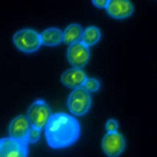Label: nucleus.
Wrapping results in <instances>:
<instances>
[{"mask_svg": "<svg viewBox=\"0 0 157 157\" xmlns=\"http://www.w3.org/2000/svg\"><path fill=\"white\" fill-rule=\"evenodd\" d=\"M81 134L79 123L73 115L65 113L52 114L45 127L46 143L50 148L61 150L74 144Z\"/></svg>", "mask_w": 157, "mask_h": 157, "instance_id": "obj_1", "label": "nucleus"}, {"mask_svg": "<svg viewBox=\"0 0 157 157\" xmlns=\"http://www.w3.org/2000/svg\"><path fill=\"white\" fill-rule=\"evenodd\" d=\"M13 42L18 50L27 54L37 51L42 45L40 33H37L35 29H29V28L18 31L13 36Z\"/></svg>", "mask_w": 157, "mask_h": 157, "instance_id": "obj_2", "label": "nucleus"}, {"mask_svg": "<svg viewBox=\"0 0 157 157\" xmlns=\"http://www.w3.org/2000/svg\"><path fill=\"white\" fill-rule=\"evenodd\" d=\"M91 95L83 87L74 88L69 95L67 105L73 116H82L88 113L91 107Z\"/></svg>", "mask_w": 157, "mask_h": 157, "instance_id": "obj_3", "label": "nucleus"}, {"mask_svg": "<svg viewBox=\"0 0 157 157\" xmlns=\"http://www.w3.org/2000/svg\"><path fill=\"white\" fill-rule=\"evenodd\" d=\"M51 111L48 104L44 100H37L27 110V119L31 127L37 129H44L51 117Z\"/></svg>", "mask_w": 157, "mask_h": 157, "instance_id": "obj_4", "label": "nucleus"}, {"mask_svg": "<svg viewBox=\"0 0 157 157\" xmlns=\"http://www.w3.org/2000/svg\"><path fill=\"white\" fill-rule=\"evenodd\" d=\"M101 147L107 157H119L125 150V139L121 133H106L102 138Z\"/></svg>", "mask_w": 157, "mask_h": 157, "instance_id": "obj_5", "label": "nucleus"}, {"mask_svg": "<svg viewBox=\"0 0 157 157\" xmlns=\"http://www.w3.org/2000/svg\"><path fill=\"white\" fill-rule=\"evenodd\" d=\"M67 59L73 68L82 69L83 67H86V64H87L90 60V50L87 46L82 44L81 41L72 44L68 46Z\"/></svg>", "mask_w": 157, "mask_h": 157, "instance_id": "obj_6", "label": "nucleus"}, {"mask_svg": "<svg viewBox=\"0 0 157 157\" xmlns=\"http://www.w3.org/2000/svg\"><path fill=\"white\" fill-rule=\"evenodd\" d=\"M26 143L15 140L10 137L0 139V157H27Z\"/></svg>", "mask_w": 157, "mask_h": 157, "instance_id": "obj_7", "label": "nucleus"}, {"mask_svg": "<svg viewBox=\"0 0 157 157\" xmlns=\"http://www.w3.org/2000/svg\"><path fill=\"white\" fill-rule=\"evenodd\" d=\"M105 9L110 17L115 19L129 18L134 13V8L130 0H109Z\"/></svg>", "mask_w": 157, "mask_h": 157, "instance_id": "obj_8", "label": "nucleus"}, {"mask_svg": "<svg viewBox=\"0 0 157 157\" xmlns=\"http://www.w3.org/2000/svg\"><path fill=\"white\" fill-rule=\"evenodd\" d=\"M29 129H31V124L27 119V116L18 115L9 124V137L15 140H19V142L28 144L27 136H28Z\"/></svg>", "mask_w": 157, "mask_h": 157, "instance_id": "obj_9", "label": "nucleus"}, {"mask_svg": "<svg viewBox=\"0 0 157 157\" xmlns=\"http://www.w3.org/2000/svg\"><path fill=\"white\" fill-rule=\"evenodd\" d=\"M61 83L65 86V87L69 88H79L83 86V83L87 79V75L83 72L82 69H78V68H72L67 70L61 74Z\"/></svg>", "mask_w": 157, "mask_h": 157, "instance_id": "obj_10", "label": "nucleus"}, {"mask_svg": "<svg viewBox=\"0 0 157 157\" xmlns=\"http://www.w3.org/2000/svg\"><path fill=\"white\" fill-rule=\"evenodd\" d=\"M40 37H41L42 45L51 46V48L52 46H58L59 44L63 42V32L59 28H55V27L45 29L42 33H40Z\"/></svg>", "mask_w": 157, "mask_h": 157, "instance_id": "obj_11", "label": "nucleus"}, {"mask_svg": "<svg viewBox=\"0 0 157 157\" xmlns=\"http://www.w3.org/2000/svg\"><path fill=\"white\" fill-rule=\"evenodd\" d=\"M82 33H83V28L81 27V25H77V23L69 25L63 32V42L68 45L79 42L82 38Z\"/></svg>", "mask_w": 157, "mask_h": 157, "instance_id": "obj_12", "label": "nucleus"}, {"mask_svg": "<svg viewBox=\"0 0 157 157\" xmlns=\"http://www.w3.org/2000/svg\"><path fill=\"white\" fill-rule=\"evenodd\" d=\"M100 38H101V31L95 26H91L83 29L81 42L88 48V46H93L95 44H97L100 41Z\"/></svg>", "mask_w": 157, "mask_h": 157, "instance_id": "obj_13", "label": "nucleus"}, {"mask_svg": "<svg viewBox=\"0 0 157 157\" xmlns=\"http://www.w3.org/2000/svg\"><path fill=\"white\" fill-rule=\"evenodd\" d=\"M82 87L88 93H92V92H96L100 90V82L97 79H95V78H87Z\"/></svg>", "mask_w": 157, "mask_h": 157, "instance_id": "obj_14", "label": "nucleus"}, {"mask_svg": "<svg viewBox=\"0 0 157 157\" xmlns=\"http://www.w3.org/2000/svg\"><path fill=\"white\" fill-rule=\"evenodd\" d=\"M40 136H41V130L37 129V128H33L31 127L29 132H28V136H27V143H35L40 139Z\"/></svg>", "mask_w": 157, "mask_h": 157, "instance_id": "obj_15", "label": "nucleus"}, {"mask_svg": "<svg viewBox=\"0 0 157 157\" xmlns=\"http://www.w3.org/2000/svg\"><path fill=\"white\" fill-rule=\"evenodd\" d=\"M106 130L107 133H114V132H117V128H119V124L115 119H110L106 121Z\"/></svg>", "mask_w": 157, "mask_h": 157, "instance_id": "obj_16", "label": "nucleus"}, {"mask_svg": "<svg viewBox=\"0 0 157 157\" xmlns=\"http://www.w3.org/2000/svg\"><path fill=\"white\" fill-rule=\"evenodd\" d=\"M107 2L109 0H92V4L96 8H98V9H105L107 5Z\"/></svg>", "mask_w": 157, "mask_h": 157, "instance_id": "obj_17", "label": "nucleus"}]
</instances>
